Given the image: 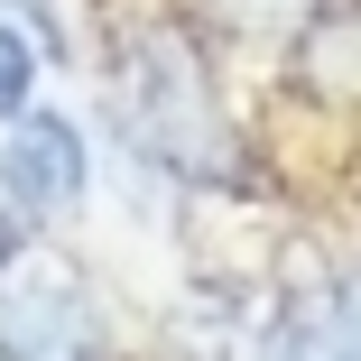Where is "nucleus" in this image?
<instances>
[{
  "mask_svg": "<svg viewBox=\"0 0 361 361\" xmlns=\"http://www.w3.org/2000/svg\"><path fill=\"white\" fill-rule=\"evenodd\" d=\"M121 121L139 139V158L185 176V185H232L241 176V130L213 102V75L185 28H139L121 47Z\"/></svg>",
  "mask_w": 361,
  "mask_h": 361,
  "instance_id": "1",
  "label": "nucleus"
},
{
  "mask_svg": "<svg viewBox=\"0 0 361 361\" xmlns=\"http://www.w3.org/2000/svg\"><path fill=\"white\" fill-rule=\"evenodd\" d=\"M0 361H102V306L56 250L0 259Z\"/></svg>",
  "mask_w": 361,
  "mask_h": 361,
  "instance_id": "2",
  "label": "nucleus"
},
{
  "mask_svg": "<svg viewBox=\"0 0 361 361\" xmlns=\"http://www.w3.org/2000/svg\"><path fill=\"white\" fill-rule=\"evenodd\" d=\"M75 195H84V139H75V121L19 111L10 149H0V213H10V223H37V213H65Z\"/></svg>",
  "mask_w": 361,
  "mask_h": 361,
  "instance_id": "3",
  "label": "nucleus"
},
{
  "mask_svg": "<svg viewBox=\"0 0 361 361\" xmlns=\"http://www.w3.org/2000/svg\"><path fill=\"white\" fill-rule=\"evenodd\" d=\"M250 361H361V269L324 278L297 315H278Z\"/></svg>",
  "mask_w": 361,
  "mask_h": 361,
  "instance_id": "4",
  "label": "nucleus"
},
{
  "mask_svg": "<svg viewBox=\"0 0 361 361\" xmlns=\"http://www.w3.org/2000/svg\"><path fill=\"white\" fill-rule=\"evenodd\" d=\"M306 93L361 102V10H334V19H315V37H306Z\"/></svg>",
  "mask_w": 361,
  "mask_h": 361,
  "instance_id": "5",
  "label": "nucleus"
},
{
  "mask_svg": "<svg viewBox=\"0 0 361 361\" xmlns=\"http://www.w3.org/2000/svg\"><path fill=\"white\" fill-rule=\"evenodd\" d=\"M28 84H37V47L0 19V121H19L28 111Z\"/></svg>",
  "mask_w": 361,
  "mask_h": 361,
  "instance_id": "6",
  "label": "nucleus"
},
{
  "mask_svg": "<svg viewBox=\"0 0 361 361\" xmlns=\"http://www.w3.org/2000/svg\"><path fill=\"white\" fill-rule=\"evenodd\" d=\"M204 10L232 28H297V19H315V0H204Z\"/></svg>",
  "mask_w": 361,
  "mask_h": 361,
  "instance_id": "7",
  "label": "nucleus"
}]
</instances>
